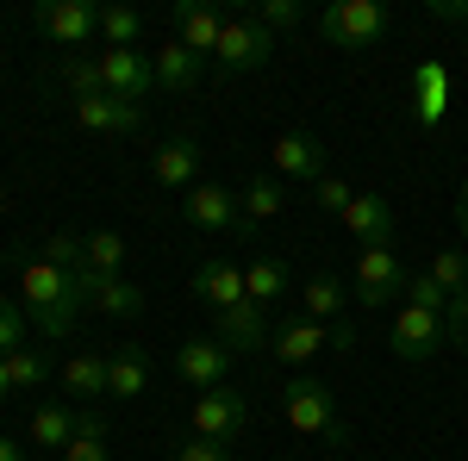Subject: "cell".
I'll return each instance as SVG.
<instances>
[{
	"label": "cell",
	"instance_id": "6da1fadb",
	"mask_svg": "<svg viewBox=\"0 0 468 461\" xmlns=\"http://www.w3.org/2000/svg\"><path fill=\"white\" fill-rule=\"evenodd\" d=\"M194 299L218 319V343L231 355H262L269 350V324H262V312H256L250 293H244V262L207 256V262L194 268Z\"/></svg>",
	"mask_w": 468,
	"mask_h": 461
},
{
	"label": "cell",
	"instance_id": "7a4b0ae2",
	"mask_svg": "<svg viewBox=\"0 0 468 461\" xmlns=\"http://www.w3.org/2000/svg\"><path fill=\"white\" fill-rule=\"evenodd\" d=\"M19 306H26V319L50 337V343H63L81 319V306H88V293H81V275L69 268H57L50 256H32L26 268H19Z\"/></svg>",
	"mask_w": 468,
	"mask_h": 461
},
{
	"label": "cell",
	"instance_id": "3957f363",
	"mask_svg": "<svg viewBox=\"0 0 468 461\" xmlns=\"http://www.w3.org/2000/svg\"><path fill=\"white\" fill-rule=\"evenodd\" d=\"M394 26V13L381 0H331L319 13V37L331 50H375Z\"/></svg>",
	"mask_w": 468,
	"mask_h": 461
},
{
	"label": "cell",
	"instance_id": "277c9868",
	"mask_svg": "<svg viewBox=\"0 0 468 461\" xmlns=\"http://www.w3.org/2000/svg\"><path fill=\"white\" fill-rule=\"evenodd\" d=\"M282 412H288V424L300 430V436H324V443H350V430H344V418H337V399H331V387L324 381H313V374H293L288 387H282Z\"/></svg>",
	"mask_w": 468,
	"mask_h": 461
},
{
	"label": "cell",
	"instance_id": "5b68a950",
	"mask_svg": "<svg viewBox=\"0 0 468 461\" xmlns=\"http://www.w3.org/2000/svg\"><path fill=\"white\" fill-rule=\"evenodd\" d=\"M406 287H412V275H406V262L394 256V244L362 249L356 256V281H350V306L375 312V306H388V299H406Z\"/></svg>",
	"mask_w": 468,
	"mask_h": 461
},
{
	"label": "cell",
	"instance_id": "8992f818",
	"mask_svg": "<svg viewBox=\"0 0 468 461\" xmlns=\"http://www.w3.org/2000/svg\"><path fill=\"white\" fill-rule=\"evenodd\" d=\"M269 57H275V32L269 26H256V13H238V19H225V32H218V75H256L269 69Z\"/></svg>",
	"mask_w": 468,
	"mask_h": 461
},
{
	"label": "cell",
	"instance_id": "52a82bcc",
	"mask_svg": "<svg viewBox=\"0 0 468 461\" xmlns=\"http://www.w3.org/2000/svg\"><path fill=\"white\" fill-rule=\"evenodd\" d=\"M37 32L75 57L81 44L101 37V0H37Z\"/></svg>",
	"mask_w": 468,
	"mask_h": 461
},
{
	"label": "cell",
	"instance_id": "ba28073f",
	"mask_svg": "<svg viewBox=\"0 0 468 461\" xmlns=\"http://www.w3.org/2000/svg\"><path fill=\"white\" fill-rule=\"evenodd\" d=\"M181 218H187L194 231H231V237H250L238 194H231V187H218V181H194V187L181 194Z\"/></svg>",
	"mask_w": 468,
	"mask_h": 461
},
{
	"label": "cell",
	"instance_id": "9c48e42d",
	"mask_svg": "<svg viewBox=\"0 0 468 461\" xmlns=\"http://www.w3.org/2000/svg\"><path fill=\"white\" fill-rule=\"evenodd\" d=\"M388 350H394L399 361H431L437 350H450L443 312H425V306H399L394 324H388Z\"/></svg>",
	"mask_w": 468,
	"mask_h": 461
},
{
	"label": "cell",
	"instance_id": "30bf717a",
	"mask_svg": "<svg viewBox=\"0 0 468 461\" xmlns=\"http://www.w3.org/2000/svg\"><path fill=\"white\" fill-rule=\"evenodd\" d=\"M250 424V399L238 387H213L194 399V436H213V443H238Z\"/></svg>",
	"mask_w": 468,
	"mask_h": 461
},
{
	"label": "cell",
	"instance_id": "8fae6325",
	"mask_svg": "<svg viewBox=\"0 0 468 461\" xmlns=\"http://www.w3.org/2000/svg\"><path fill=\"white\" fill-rule=\"evenodd\" d=\"M231 361H238V355L225 350L218 337H187V343L176 350V374H181L194 393H213V387H225Z\"/></svg>",
	"mask_w": 468,
	"mask_h": 461
},
{
	"label": "cell",
	"instance_id": "7c38bea8",
	"mask_svg": "<svg viewBox=\"0 0 468 461\" xmlns=\"http://www.w3.org/2000/svg\"><path fill=\"white\" fill-rule=\"evenodd\" d=\"M324 350H331V330H324L319 319H306V312H293V319H282L269 330V355L288 361V368H306V361H319Z\"/></svg>",
	"mask_w": 468,
	"mask_h": 461
},
{
	"label": "cell",
	"instance_id": "4fadbf2b",
	"mask_svg": "<svg viewBox=\"0 0 468 461\" xmlns=\"http://www.w3.org/2000/svg\"><path fill=\"white\" fill-rule=\"evenodd\" d=\"M101 57V81H107V94H119V100H144V94H156V69H150L144 50H94Z\"/></svg>",
	"mask_w": 468,
	"mask_h": 461
},
{
	"label": "cell",
	"instance_id": "5bb4252c",
	"mask_svg": "<svg viewBox=\"0 0 468 461\" xmlns=\"http://www.w3.org/2000/svg\"><path fill=\"white\" fill-rule=\"evenodd\" d=\"M169 19H176V44H187L200 63H213L218 57V32H225L218 6H207V0H176Z\"/></svg>",
	"mask_w": 468,
	"mask_h": 461
},
{
	"label": "cell",
	"instance_id": "9a60e30c",
	"mask_svg": "<svg viewBox=\"0 0 468 461\" xmlns=\"http://www.w3.org/2000/svg\"><path fill=\"white\" fill-rule=\"evenodd\" d=\"M269 162L288 181H306V187L331 175V169H324V143L313 138V131H282V138L269 143Z\"/></svg>",
	"mask_w": 468,
	"mask_h": 461
},
{
	"label": "cell",
	"instance_id": "2e32d148",
	"mask_svg": "<svg viewBox=\"0 0 468 461\" xmlns=\"http://www.w3.org/2000/svg\"><path fill=\"white\" fill-rule=\"evenodd\" d=\"M75 125L81 131H101V138H132L138 125H144V107H132V100H119V94H94V100H75Z\"/></svg>",
	"mask_w": 468,
	"mask_h": 461
},
{
	"label": "cell",
	"instance_id": "e0dca14e",
	"mask_svg": "<svg viewBox=\"0 0 468 461\" xmlns=\"http://www.w3.org/2000/svg\"><path fill=\"white\" fill-rule=\"evenodd\" d=\"M150 175H156V187H169V194H187L194 187V175H200V138H169L156 156H150Z\"/></svg>",
	"mask_w": 468,
	"mask_h": 461
},
{
	"label": "cell",
	"instance_id": "ac0fdd59",
	"mask_svg": "<svg viewBox=\"0 0 468 461\" xmlns=\"http://www.w3.org/2000/svg\"><path fill=\"white\" fill-rule=\"evenodd\" d=\"M344 231H350L362 249L394 244V206H388L381 194H356V200H350V213H344Z\"/></svg>",
	"mask_w": 468,
	"mask_h": 461
},
{
	"label": "cell",
	"instance_id": "d6986e66",
	"mask_svg": "<svg viewBox=\"0 0 468 461\" xmlns=\"http://www.w3.org/2000/svg\"><path fill=\"white\" fill-rule=\"evenodd\" d=\"M81 293H88V306L107 312V319H138V312H144V287H132L125 275H81Z\"/></svg>",
	"mask_w": 468,
	"mask_h": 461
},
{
	"label": "cell",
	"instance_id": "ffe728a7",
	"mask_svg": "<svg viewBox=\"0 0 468 461\" xmlns=\"http://www.w3.org/2000/svg\"><path fill=\"white\" fill-rule=\"evenodd\" d=\"M150 69H156V88H169V94H187V88H200V75H207V63L187 50V44H163L156 57H150Z\"/></svg>",
	"mask_w": 468,
	"mask_h": 461
},
{
	"label": "cell",
	"instance_id": "44dd1931",
	"mask_svg": "<svg viewBox=\"0 0 468 461\" xmlns=\"http://www.w3.org/2000/svg\"><path fill=\"white\" fill-rule=\"evenodd\" d=\"M150 387V350L125 343L119 355H107V399H144Z\"/></svg>",
	"mask_w": 468,
	"mask_h": 461
},
{
	"label": "cell",
	"instance_id": "7402d4cb",
	"mask_svg": "<svg viewBox=\"0 0 468 461\" xmlns=\"http://www.w3.org/2000/svg\"><path fill=\"white\" fill-rule=\"evenodd\" d=\"M300 312H306V319H319L324 330H331L337 319H350V293H344L337 275H313V281L300 287Z\"/></svg>",
	"mask_w": 468,
	"mask_h": 461
},
{
	"label": "cell",
	"instance_id": "603a6c76",
	"mask_svg": "<svg viewBox=\"0 0 468 461\" xmlns=\"http://www.w3.org/2000/svg\"><path fill=\"white\" fill-rule=\"evenodd\" d=\"M244 293L256 312H269L275 299H288V268L275 256H244Z\"/></svg>",
	"mask_w": 468,
	"mask_h": 461
},
{
	"label": "cell",
	"instance_id": "cb8c5ba5",
	"mask_svg": "<svg viewBox=\"0 0 468 461\" xmlns=\"http://www.w3.org/2000/svg\"><path fill=\"white\" fill-rule=\"evenodd\" d=\"M69 436H75V405L69 399H44L32 412V449H69Z\"/></svg>",
	"mask_w": 468,
	"mask_h": 461
},
{
	"label": "cell",
	"instance_id": "d4e9b609",
	"mask_svg": "<svg viewBox=\"0 0 468 461\" xmlns=\"http://www.w3.org/2000/svg\"><path fill=\"white\" fill-rule=\"evenodd\" d=\"M63 393L69 399H107V355L101 350H81L63 361Z\"/></svg>",
	"mask_w": 468,
	"mask_h": 461
},
{
	"label": "cell",
	"instance_id": "484cf974",
	"mask_svg": "<svg viewBox=\"0 0 468 461\" xmlns=\"http://www.w3.org/2000/svg\"><path fill=\"white\" fill-rule=\"evenodd\" d=\"M63 461H112V449H107V412H94V405L75 412V436H69V449H63Z\"/></svg>",
	"mask_w": 468,
	"mask_h": 461
},
{
	"label": "cell",
	"instance_id": "4316f807",
	"mask_svg": "<svg viewBox=\"0 0 468 461\" xmlns=\"http://www.w3.org/2000/svg\"><path fill=\"white\" fill-rule=\"evenodd\" d=\"M125 256H132V249H125L119 231H88V237H81V275H119Z\"/></svg>",
	"mask_w": 468,
	"mask_h": 461
},
{
	"label": "cell",
	"instance_id": "83f0119b",
	"mask_svg": "<svg viewBox=\"0 0 468 461\" xmlns=\"http://www.w3.org/2000/svg\"><path fill=\"white\" fill-rule=\"evenodd\" d=\"M238 206H244V225H269V218L282 213V206H288V194H282V181H269V175H256L250 187H244V194H238Z\"/></svg>",
	"mask_w": 468,
	"mask_h": 461
},
{
	"label": "cell",
	"instance_id": "f1b7e54d",
	"mask_svg": "<svg viewBox=\"0 0 468 461\" xmlns=\"http://www.w3.org/2000/svg\"><path fill=\"white\" fill-rule=\"evenodd\" d=\"M138 37H144V13H132V6H101V44H107V50H138Z\"/></svg>",
	"mask_w": 468,
	"mask_h": 461
},
{
	"label": "cell",
	"instance_id": "f546056e",
	"mask_svg": "<svg viewBox=\"0 0 468 461\" xmlns=\"http://www.w3.org/2000/svg\"><path fill=\"white\" fill-rule=\"evenodd\" d=\"M57 81L69 88V100H94V94H107V81H101V57H63V63H57Z\"/></svg>",
	"mask_w": 468,
	"mask_h": 461
},
{
	"label": "cell",
	"instance_id": "4dcf8cb0",
	"mask_svg": "<svg viewBox=\"0 0 468 461\" xmlns=\"http://www.w3.org/2000/svg\"><path fill=\"white\" fill-rule=\"evenodd\" d=\"M6 374H13V393H37L50 381V355L44 350H13L6 355Z\"/></svg>",
	"mask_w": 468,
	"mask_h": 461
},
{
	"label": "cell",
	"instance_id": "1f68e13d",
	"mask_svg": "<svg viewBox=\"0 0 468 461\" xmlns=\"http://www.w3.org/2000/svg\"><path fill=\"white\" fill-rule=\"evenodd\" d=\"M425 275H431V281L443 287L450 299H456V293H468V256H463V249H437V256H431V268H425Z\"/></svg>",
	"mask_w": 468,
	"mask_h": 461
},
{
	"label": "cell",
	"instance_id": "d6a6232c",
	"mask_svg": "<svg viewBox=\"0 0 468 461\" xmlns=\"http://www.w3.org/2000/svg\"><path fill=\"white\" fill-rule=\"evenodd\" d=\"M256 26L293 32V26H306V6H300V0H256Z\"/></svg>",
	"mask_w": 468,
	"mask_h": 461
},
{
	"label": "cell",
	"instance_id": "836d02e7",
	"mask_svg": "<svg viewBox=\"0 0 468 461\" xmlns=\"http://www.w3.org/2000/svg\"><path fill=\"white\" fill-rule=\"evenodd\" d=\"M313 200H319V213L344 218V213H350V200H356V187H350L344 175H324V181H313Z\"/></svg>",
	"mask_w": 468,
	"mask_h": 461
},
{
	"label": "cell",
	"instance_id": "e575fe53",
	"mask_svg": "<svg viewBox=\"0 0 468 461\" xmlns=\"http://www.w3.org/2000/svg\"><path fill=\"white\" fill-rule=\"evenodd\" d=\"M26 306L19 299H0V355H13V350H26Z\"/></svg>",
	"mask_w": 468,
	"mask_h": 461
},
{
	"label": "cell",
	"instance_id": "d590c367",
	"mask_svg": "<svg viewBox=\"0 0 468 461\" xmlns=\"http://www.w3.org/2000/svg\"><path fill=\"white\" fill-rule=\"evenodd\" d=\"M37 256H50L57 268H69V275H81V237H75V231H50Z\"/></svg>",
	"mask_w": 468,
	"mask_h": 461
},
{
	"label": "cell",
	"instance_id": "8d00e7d4",
	"mask_svg": "<svg viewBox=\"0 0 468 461\" xmlns=\"http://www.w3.org/2000/svg\"><path fill=\"white\" fill-rule=\"evenodd\" d=\"M443 330H450V350H468V293L443 306Z\"/></svg>",
	"mask_w": 468,
	"mask_h": 461
},
{
	"label": "cell",
	"instance_id": "74e56055",
	"mask_svg": "<svg viewBox=\"0 0 468 461\" xmlns=\"http://www.w3.org/2000/svg\"><path fill=\"white\" fill-rule=\"evenodd\" d=\"M176 461H231V443H213V436H187L176 449Z\"/></svg>",
	"mask_w": 468,
	"mask_h": 461
},
{
	"label": "cell",
	"instance_id": "f35d334b",
	"mask_svg": "<svg viewBox=\"0 0 468 461\" xmlns=\"http://www.w3.org/2000/svg\"><path fill=\"white\" fill-rule=\"evenodd\" d=\"M406 306H425V312H443V306H450V293H443V287H437L431 275H419V281L406 287Z\"/></svg>",
	"mask_w": 468,
	"mask_h": 461
},
{
	"label": "cell",
	"instance_id": "ab89813d",
	"mask_svg": "<svg viewBox=\"0 0 468 461\" xmlns=\"http://www.w3.org/2000/svg\"><path fill=\"white\" fill-rule=\"evenodd\" d=\"M331 350H356V319H337V324H331Z\"/></svg>",
	"mask_w": 468,
	"mask_h": 461
},
{
	"label": "cell",
	"instance_id": "60d3db41",
	"mask_svg": "<svg viewBox=\"0 0 468 461\" xmlns=\"http://www.w3.org/2000/svg\"><path fill=\"white\" fill-rule=\"evenodd\" d=\"M456 225H463V237H468V181H463V194H456Z\"/></svg>",
	"mask_w": 468,
	"mask_h": 461
},
{
	"label": "cell",
	"instance_id": "b9f144b4",
	"mask_svg": "<svg viewBox=\"0 0 468 461\" xmlns=\"http://www.w3.org/2000/svg\"><path fill=\"white\" fill-rule=\"evenodd\" d=\"M0 461H26V449H19L13 436H0Z\"/></svg>",
	"mask_w": 468,
	"mask_h": 461
},
{
	"label": "cell",
	"instance_id": "7bdbcfd3",
	"mask_svg": "<svg viewBox=\"0 0 468 461\" xmlns=\"http://www.w3.org/2000/svg\"><path fill=\"white\" fill-rule=\"evenodd\" d=\"M13 399V374H6V355H0V405Z\"/></svg>",
	"mask_w": 468,
	"mask_h": 461
},
{
	"label": "cell",
	"instance_id": "ee69618b",
	"mask_svg": "<svg viewBox=\"0 0 468 461\" xmlns=\"http://www.w3.org/2000/svg\"><path fill=\"white\" fill-rule=\"evenodd\" d=\"M0 206H6V181H0Z\"/></svg>",
	"mask_w": 468,
	"mask_h": 461
}]
</instances>
